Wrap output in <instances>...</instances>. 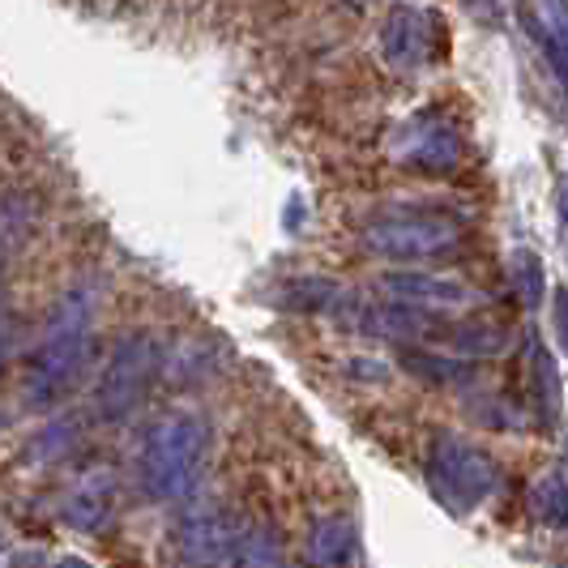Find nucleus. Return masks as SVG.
Segmentation results:
<instances>
[{
  "instance_id": "nucleus-7",
  "label": "nucleus",
  "mask_w": 568,
  "mask_h": 568,
  "mask_svg": "<svg viewBox=\"0 0 568 568\" xmlns=\"http://www.w3.org/2000/svg\"><path fill=\"white\" fill-rule=\"evenodd\" d=\"M381 286L398 300L402 308H470L479 304V291L449 274H424V270H398L385 274Z\"/></svg>"
},
{
  "instance_id": "nucleus-1",
  "label": "nucleus",
  "mask_w": 568,
  "mask_h": 568,
  "mask_svg": "<svg viewBox=\"0 0 568 568\" xmlns=\"http://www.w3.org/2000/svg\"><path fill=\"white\" fill-rule=\"evenodd\" d=\"M94 313H99V283L94 278H78L57 300V308L43 325V338L27 364V406L43 410L78 385L85 359H90Z\"/></svg>"
},
{
  "instance_id": "nucleus-4",
  "label": "nucleus",
  "mask_w": 568,
  "mask_h": 568,
  "mask_svg": "<svg viewBox=\"0 0 568 568\" xmlns=\"http://www.w3.org/2000/svg\"><path fill=\"white\" fill-rule=\"evenodd\" d=\"M163 364V346L154 334H129V338L115 346V355L108 359V368L99 376V389H94V410L99 419H124L138 402L150 394L154 376Z\"/></svg>"
},
{
  "instance_id": "nucleus-9",
  "label": "nucleus",
  "mask_w": 568,
  "mask_h": 568,
  "mask_svg": "<svg viewBox=\"0 0 568 568\" xmlns=\"http://www.w3.org/2000/svg\"><path fill=\"white\" fill-rule=\"evenodd\" d=\"M526 27H530V34H535V39H539L542 57L551 60V73H556V82H565V73H568V64H565V34H560V30L542 27V18H539V22H535V18H526Z\"/></svg>"
},
{
  "instance_id": "nucleus-2",
  "label": "nucleus",
  "mask_w": 568,
  "mask_h": 568,
  "mask_svg": "<svg viewBox=\"0 0 568 568\" xmlns=\"http://www.w3.org/2000/svg\"><path fill=\"white\" fill-rule=\"evenodd\" d=\"M359 240L372 256H385V261H440L462 248L466 223L445 205L419 201L372 219Z\"/></svg>"
},
{
  "instance_id": "nucleus-6",
  "label": "nucleus",
  "mask_w": 568,
  "mask_h": 568,
  "mask_svg": "<svg viewBox=\"0 0 568 568\" xmlns=\"http://www.w3.org/2000/svg\"><path fill=\"white\" fill-rule=\"evenodd\" d=\"M462 150H466V138L457 133L454 124L436 120V115L406 124L398 145H394L402 168L424 171V175H449L462 163Z\"/></svg>"
},
{
  "instance_id": "nucleus-5",
  "label": "nucleus",
  "mask_w": 568,
  "mask_h": 568,
  "mask_svg": "<svg viewBox=\"0 0 568 568\" xmlns=\"http://www.w3.org/2000/svg\"><path fill=\"white\" fill-rule=\"evenodd\" d=\"M445 43H449L445 18L427 4L402 0L381 22V57L398 73H419L432 60H445V52H449Z\"/></svg>"
},
{
  "instance_id": "nucleus-12",
  "label": "nucleus",
  "mask_w": 568,
  "mask_h": 568,
  "mask_svg": "<svg viewBox=\"0 0 568 568\" xmlns=\"http://www.w3.org/2000/svg\"><path fill=\"white\" fill-rule=\"evenodd\" d=\"M351 9H368V4H376V0H346Z\"/></svg>"
},
{
  "instance_id": "nucleus-11",
  "label": "nucleus",
  "mask_w": 568,
  "mask_h": 568,
  "mask_svg": "<svg viewBox=\"0 0 568 568\" xmlns=\"http://www.w3.org/2000/svg\"><path fill=\"white\" fill-rule=\"evenodd\" d=\"M9 355V308H4V295H0V364Z\"/></svg>"
},
{
  "instance_id": "nucleus-10",
  "label": "nucleus",
  "mask_w": 568,
  "mask_h": 568,
  "mask_svg": "<svg viewBox=\"0 0 568 568\" xmlns=\"http://www.w3.org/2000/svg\"><path fill=\"white\" fill-rule=\"evenodd\" d=\"M517 270H521V278H526V300L530 304H539L542 300V265H539V256L535 253H517Z\"/></svg>"
},
{
  "instance_id": "nucleus-3",
  "label": "nucleus",
  "mask_w": 568,
  "mask_h": 568,
  "mask_svg": "<svg viewBox=\"0 0 568 568\" xmlns=\"http://www.w3.org/2000/svg\"><path fill=\"white\" fill-rule=\"evenodd\" d=\"M201 454H205V424L193 410H171L154 419L138 454V479L150 500L184 496L197 479Z\"/></svg>"
},
{
  "instance_id": "nucleus-8",
  "label": "nucleus",
  "mask_w": 568,
  "mask_h": 568,
  "mask_svg": "<svg viewBox=\"0 0 568 568\" xmlns=\"http://www.w3.org/2000/svg\"><path fill=\"white\" fill-rule=\"evenodd\" d=\"M231 547V530L227 526H219V521H210V517H193V521H184V556L193 560V568H205L210 560H219L223 551Z\"/></svg>"
}]
</instances>
